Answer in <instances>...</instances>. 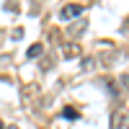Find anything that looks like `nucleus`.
I'll list each match as a JSON object with an SVG mask.
<instances>
[{
  "label": "nucleus",
  "mask_w": 129,
  "mask_h": 129,
  "mask_svg": "<svg viewBox=\"0 0 129 129\" xmlns=\"http://www.w3.org/2000/svg\"><path fill=\"white\" fill-rule=\"evenodd\" d=\"M41 52H44V44H31V47H28V52H26V57H28V59H36Z\"/></svg>",
  "instance_id": "4"
},
{
  "label": "nucleus",
  "mask_w": 129,
  "mask_h": 129,
  "mask_svg": "<svg viewBox=\"0 0 129 129\" xmlns=\"http://www.w3.org/2000/svg\"><path fill=\"white\" fill-rule=\"evenodd\" d=\"M0 129H5V126H3V121H0Z\"/></svg>",
  "instance_id": "7"
},
{
  "label": "nucleus",
  "mask_w": 129,
  "mask_h": 129,
  "mask_svg": "<svg viewBox=\"0 0 129 129\" xmlns=\"http://www.w3.org/2000/svg\"><path fill=\"white\" fill-rule=\"evenodd\" d=\"M83 5H75V3H70V5H62V10H59V16H62V21H75L78 16H83Z\"/></svg>",
  "instance_id": "2"
},
{
  "label": "nucleus",
  "mask_w": 129,
  "mask_h": 129,
  "mask_svg": "<svg viewBox=\"0 0 129 129\" xmlns=\"http://www.w3.org/2000/svg\"><path fill=\"white\" fill-rule=\"evenodd\" d=\"M62 54L67 57V59L80 57V44H64V47H62Z\"/></svg>",
  "instance_id": "3"
},
{
  "label": "nucleus",
  "mask_w": 129,
  "mask_h": 129,
  "mask_svg": "<svg viewBox=\"0 0 129 129\" xmlns=\"http://www.w3.org/2000/svg\"><path fill=\"white\" fill-rule=\"evenodd\" d=\"M5 129H18V126H16V124H10V126H5Z\"/></svg>",
  "instance_id": "6"
},
{
  "label": "nucleus",
  "mask_w": 129,
  "mask_h": 129,
  "mask_svg": "<svg viewBox=\"0 0 129 129\" xmlns=\"http://www.w3.org/2000/svg\"><path fill=\"white\" fill-rule=\"evenodd\" d=\"M62 119H80V114H78V109H72V106H64Z\"/></svg>",
  "instance_id": "5"
},
{
  "label": "nucleus",
  "mask_w": 129,
  "mask_h": 129,
  "mask_svg": "<svg viewBox=\"0 0 129 129\" xmlns=\"http://www.w3.org/2000/svg\"><path fill=\"white\" fill-rule=\"evenodd\" d=\"M111 129H129V111L116 109L111 114Z\"/></svg>",
  "instance_id": "1"
}]
</instances>
